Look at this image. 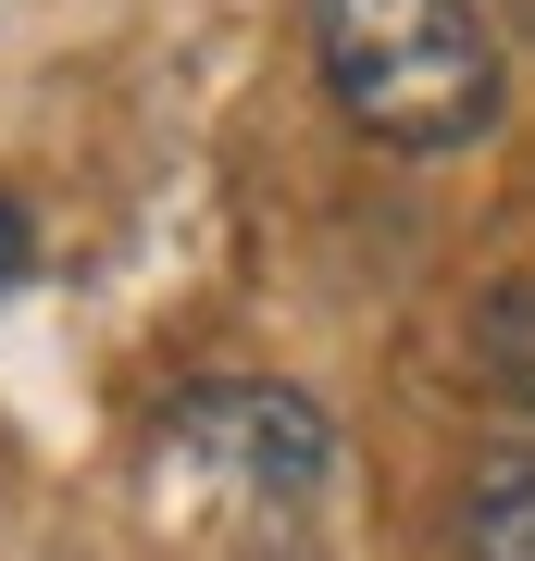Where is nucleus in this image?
Here are the masks:
<instances>
[{
  "label": "nucleus",
  "mask_w": 535,
  "mask_h": 561,
  "mask_svg": "<svg viewBox=\"0 0 535 561\" xmlns=\"http://www.w3.org/2000/svg\"><path fill=\"white\" fill-rule=\"evenodd\" d=\"M324 88L386 150H461L498 113V38L474 0H312Z\"/></svg>",
  "instance_id": "1"
},
{
  "label": "nucleus",
  "mask_w": 535,
  "mask_h": 561,
  "mask_svg": "<svg viewBox=\"0 0 535 561\" xmlns=\"http://www.w3.org/2000/svg\"><path fill=\"white\" fill-rule=\"evenodd\" d=\"M337 461V424L299 387H261V375H224V387H187L162 412V474L199 486V500H237V512H299Z\"/></svg>",
  "instance_id": "2"
},
{
  "label": "nucleus",
  "mask_w": 535,
  "mask_h": 561,
  "mask_svg": "<svg viewBox=\"0 0 535 561\" xmlns=\"http://www.w3.org/2000/svg\"><path fill=\"white\" fill-rule=\"evenodd\" d=\"M461 561H535V449H498L461 486Z\"/></svg>",
  "instance_id": "3"
},
{
  "label": "nucleus",
  "mask_w": 535,
  "mask_h": 561,
  "mask_svg": "<svg viewBox=\"0 0 535 561\" xmlns=\"http://www.w3.org/2000/svg\"><path fill=\"white\" fill-rule=\"evenodd\" d=\"M25 262H38V225H25V201H0V287H13Z\"/></svg>",
  "instance_id": "4"
}]
</instances>
